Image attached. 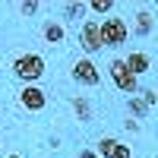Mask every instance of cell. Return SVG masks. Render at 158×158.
I'll return each instance as SVG.
<instances>
[{
	"label": "cell",
	"mask_w": 158,
	"mask_h": 158,
	"mask_svg": "<svg viewBox=\"0 0 158 158\" xmlns=\"http://www.w3.org/2000/svg\"><path fill=\"white\" fill-rule=\"evenodd\" d=\"M10 70H13V76H16L22 85H35L38 79H41V76L48 73V67H44V57H41V54H32V51H29V54L13 57Z\"/></svg>",
	"instance_id": "1"
},
{
	"label": "cell",
	"mask_w": 158,
	"mask_h": 158,
	"mask_svg": "<svg viewBox=\"0 0 158 158\" xmlns=\"http://www.w3.org/2000/svg\"><path fill=\"white\" fill-rule=\"evenodd\" d=\"M98 29H101V44H108V48H120L127 38H130V25H127L120 16H108V19H101Z\"/></svg>",
	"instance_id": "2"
},
{
	"label": "cell",
	"mask_w": 158,
	"mask_h": 158,
	"mask_svg": "<svg viewBox=\"0 0 158 158\" xmlns=\"http://www.w3.org/2000/svg\"><path fill=\"white\" fill-rule=\"evenodd\" d=\"M108 73H111V79H114V85L120 89V92H127V95H136V92H139V76H133V70L127 67V60H123V57H117V60H111V67H108Z\"/></svg>",
	"instance_id": "3"
},
{
	"label": "cell",
	"mask_w": 158,
	"mask_h": 158,
	"mask_svg": "<svg viewBox=\"0 0 158 158\" xmlns=\"http://www.w3.org/2000/svg\"><path fill=\"white\" fill-rule=\"evenodd\" d=\"M73 79H76L79 85H89V89H92V85L101 82V73H98V67H95L89 57H79V60L73 63Z\"/></svg>",
	"instance_id": "4"
},
{
	"label": "cell",
	"mask_w": 158,
	"mask_h": 158,
	"mask_svg": "<svg viewBox=\"0 0 158 158\" xmlns=\"http://www.w3.org/2000/svg\"><path fill=\"white\" fill-rule=\"evenodd\" d=\"M19 104L25 111H32V114H38V111H44V104H48V95L38 85H22L19 89Z\"/></svg>",
	"instance_id": "5"
},
{
	"label": "cell",
	"mask_w": 158,
	"mask_h": 158,
	"mask_svg": "<svg viewBox=\"0 0 158 158\" xmlns=\"http://www.w3.org/2000/svg\"><path fill=\"white\" fill-rule=\"evenodd\" d=\"M79 44H82L85 54H95V51H101V29L98 22H82V32H79Z\"/></svg>",
	"instance_id": "6"
},
{
	"label": "cell",
	"mask_w": 158,
	"mask_h": 158,
	"mask_svg": "<svg viewBox=\"0 0 158 158\" xmlns=\"http://www.w3.org/2000/svg\"><path fill=\"white\" fill-rule=\"evenodd\" d=\"M98 158H133V149L123 146L120 139L104 136V139H98Z\"/></svg>",
	"instance_id": "7"
},
{
	"label": "cell",
	"mask_w": 158,
	"mask_h": 158,
	"mask_svg": "<svg viewBox=\"0 0 158 158\" xmlns=\"http://www.w3.org/2000/svg\"><path fill=\"white\" fill-rule=\"evenodd\" d=\"M41 35H44V41H48V44H63L67 29H63L57 19H48V22H44V29H41Z\"/></svg>",
	"instance_id": "8"
},
{
	"label": "cell",
	"mask_w": 158,
	"mask_h": 158,
	"mask_svg": "<svg viewBox=\"0 0 158 158\" xmlns=\"http://www.w3.org/2000/svg\"><path fill=\"white\" fill-rule=\"evenodd\" d=\"M152 25H155L152 10H139V13H136V22H133V35H136V38H146V35L152 32Z\"/></svg>",
	"instance_id": "9"
},
{
	"label": "cell",
	"mask_w": 158,
	"mask_h": 158,
	"mask_svg": "<svg viewBox=\"0 0 158 158\" xmlns=\"http://www.w3.org/2000/svg\"><path fill=\"white\" fill-rule=\"evenodd\" d=\"M123 60H127V67L133 70V76H142L149 70V54H142V51H133V54L123 57Z\"/></svg>",
	"instance_id": "10"
},
{
	"label": "cell",
	"mask_w": 158,
	"mask_h": 158,
	"mask_svg": "<svg viewBox=\"0 0 158 158\" xmlns=\"http://www.w3.org/2000/svg\"><path fill=\"white\" fill-rule=\"evenodd\" d=\"M89 13V3H67L63 6V19H82Z\"/></svg>",
	"instance_id": "11"
},
{
	"label": "cell",
	"mask_w": 158,
	"mask_h": 158,
	"mask_svg": "<svg viewBox=\"0 0 158 158\" xmlns=\"http://www.w3.org/2000/svg\"><path fill=\"white\" fill-rule=\"evenodd\" d=\"M127 108H130V114H133V117H146V114H149V104L142 101L139 95L130 98V101H127Z\"/></svg>",
	"instance_id": "12"
},
{
	"label": "cell",
	"mask_w": 158,
	"mask_h": 158,
	"mask_svg": "<svg viewBox=\"0 0 158 158\" xmlns=\"http://www.w3.org/2000/svg\"><path fill=\"white\" fill-rule=\"evenodd\" d=\"M73 111L79 114V120H92V104L85 98H73Z\"/></svg>",
	"instance_id": "13"
},
{
	"label": "cell",
	"mask_w": 158,
	"mask_h": 158,
	"mask_svg": "<svg viewBox=\"0 0 158 158\" xmlns=\"http://www.w3.org/2000/svg\"><path fill=\"white\" fill-rule=\"evenodd\" d=\"M89 10H92V13H101V16H108V13L114 10V0H92Z\"/></svg>",
	"instance_id": "14"
},
{
	"label": "cell",
	"mask_w": 158,
	"mask_h": 158,
	"mask_svg": "<svg viewBox=\"0 0 158 158\" xmlns=\"http://www.w3.org/2000/svg\"><path fill=\"white\" fill-rule=\"evenodd\" d=\"M38 10H41V3H35V0H32V3H19V13H22V16H35Z\"/></svg>",
	"instance_id": "15"
},
{
	"label": "cell",
	"mask_w": 158,
	"mask_h": 158,
	"mask_svg": "<svg viewBox=\"0 0 158 158\" xmlns=\"http://www.w3.org/2000/svg\"><path fill=\"white\" fill-rule=\"evenodd\" d=\"M139 95H142V101H146V104H149V108H152V104L158 101V95H155V92H152V89H142V92H139Z\"/></svg>",
	"instance_id": "16"
},
{
	"label": "cell",
	"mask_w": 158,
	"mask_h": 158,
	"mask_svg": "<svg viewBox=\"0 0 158 158\" xmlns=\"http://www.w3.org/2000/svg\"><path fill=\"white\" fill-rule=\"evenodd\" d=\"M79 158H98V155L92 152V149H82V152H79Z\"/></svg>",
	"instance_id": "17"
},
{
	"label": "cell",
	"mask_w": 158,
	"mask_h": 158,
	"mask_svg": "<svg viewBox=\"0 0 158 158\" xmlns=\"http://www.w3.org/2000/svg\"><path fill=\"white\" fill-rule=\"evenodd\" d=\"M6 158H22V155H6Z\"/></svg>",
	"instance_id": "18"
}]
</instances>
